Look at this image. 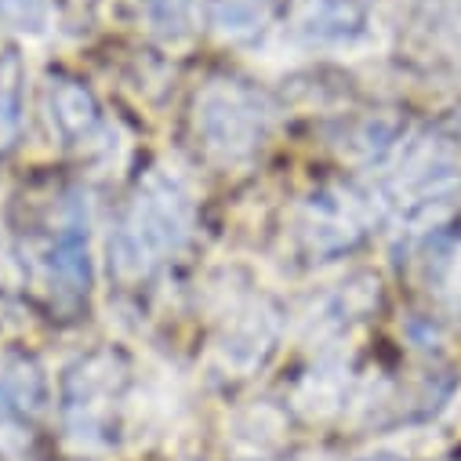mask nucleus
I'll list each match as a JSON object with an SVG mask.
<instances>
[{"label":"nucleus","instance_id":"1","mask_svg":"<svg viewBox=\"0 0 461 461\" xmlns=\"http://www.w3.org/2000/svg\"><path fill=\"white\" fill-rule=\"evenodd\" d=\"M185 200L167 189L160 196H139L124 229H121V262L131 269H149L157 266L167 251L178 248L185 237Z\"/></svg>","mask_w":461,"mask_h":461},{"label":"nucleus","instance_id":"2","mask_svg":"<svg viewBox=\"0 0 461 461\" xmlns=\"http://www.w3.org/2000/svg\"><path fill=\"white\" fill-rule=\"evenodd\" d=\"M48 5L44 0H0V23H8L12 30H44Z\"/></svg>","mask_w":461,"mask_h":461},{"label":"nucleus","instance_id":"3","mask_svg":"<svg viewBox=\"0 0 461 461\" xmlns=\"http://www.w3.org/2000/svg\"><path fill=\"white\" fill-rule=\"evenodd\" d=\"M15 102H19V87L12 77V62L0 66V124L15 128Z\"/></svg>","mask_w":461,"mask_h":461}]
</instances>
